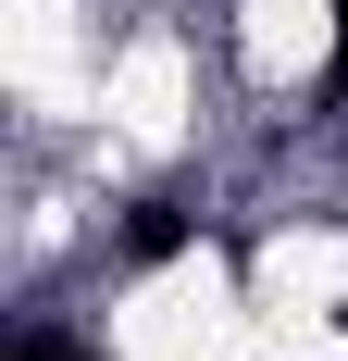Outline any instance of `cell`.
Listing matches in <instances>:
<instances>
[{
    "instance_id": "1",
    "label": "cell",
    "mask_w": 348,
    "mask_h": 361,
    "mask_svg": "<svg viewBox=\"0 0 348 361\" xmlns=\"http://www.w3.org/2000/svg\"><path fill=\"white\" fill-rule=\"evenodd\" d=\"M174 250H187V212H162V200H149V212L125 224V262H174Z\"/></svg>"
},
{
    "instance_id": "2",
    "label": "cell",
    "mask_w": 348,
    "mask_h": 361,
    "mask_svg": "<svg viewBox=\"0 0 348 361\" xmlns=\"http://www.w3.org/2000/svg\"><path fill=\"white\" fill-rule=\"evenodd\" d=\"M13 361H100V349H75V336H13Z\"/></svg>"
}]
</instances>
